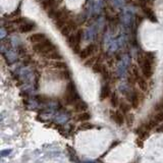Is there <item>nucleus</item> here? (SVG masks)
Segmentation results:
<instances>
[{"label":"nucleus","mask_w":163,"mask_h":163,"mask_svg":"<svg viewBox=\"0 0 163 163\" xmlns=\"http://www.w3.org/2000/svg\"><path fill=\"white\" fill-rule=\"evenodd\" d=\"M154 59L155 55L152 52H147L145 55H140L138 57V62L141 68V72L147 79L151 78L153 76V72H154V68H153Z\"/></svg>","instance_id":"1"},{"label":"nucleus","mask_w":163,"mask_h":163,"mask_svg":"<svg viewBox=\"0 0 163 163\" xmlns=\"http://www.w3.org/2000/svg\"><path fill=\"white\" fill-rule=\"evenodd\" d=\"M56 49H57L56 45L51 40L48 39V38L46 40L42 41V42L33 44V50L36 53L40 54V55H42L44 57H47L52 51Z\"/></svg>","instance_id":"2"},{"label":"nucleus","mask_w":163,"mask_h":163,"mask_svg":"<svg viewBox=\"0 0 163 163\" xmlns=\"http://www.w3.org/2000/svg\"><path fill=\"white\" fill-rule=\"evenodd\" d=\"M80 98L75 84L72 82H69L65 88L64 94H63V101L66 105H73Z\"/></svg>","instance_id":"3"},{"label":"nucleus","mask_w":163,"mask_h":163,"mask_svg":"<svg viewBox=\"0 0 163 163\" xmlns=\"http://www.w3.org/2000/svg\"><path fill=\"white\" fill-rule=\"evenodd\" d=\"M83 39V31L76 30L75 33H72L69 36L68 39V45L76 53L80 52V48H81V43Z\"/></svg>","instance_id":"4"},{"label":"nucleus","mask_w":163,"mask_h":163,"mask_svg":"<svg viewBox=\"0 0 163 163\" xmlns=\"http://www.w3.org/2000/svg\"><path fill=\"white\" fill-rule=\"evenodd\" d=\"M110 118L113 122H115L117 126H121L126 122V114L120 110H111Z\"/></svg>","instance_id":"5"},{"label":"nucleus","mask_w":163,"mask_h":163,"mask_svg":"<svg viewBox=\"0 0 163 163\" xmlns=\"http://www.w3.org/2000/svg\"><path fill=\"white\" fill-rule=\"evenodd\" d=\"M75 30H76V23L72 20H68L66 21V24L60 29V33H61L62 36L68 37L70 34L73 33Z\"/></svg>","instance_id":"6"},{"label":"nucleus","mask_w":163,"mask_h":163,"mask_svg":"<svg viewBox=\"0 0 163 163\" xmlns=\"http://www.w3.org/2000/svg\"><path fill=\"white\" fill-rule=\"evenodd\" d=\"M143 102V95L139 91H134L130 96V104L133 108L137 109Z\"/></svg>","instance_id":"7"},{"label":"nucleus","mask_w":163,"mask_h":163,"mask_svg":"<svg viewBox=\"0 0 163 163\" xmlns=\"http://www.w3.org/2000/svg\"><path fill=\"white\" fill-rule=\"evenodd\" d=\"M95 50H96V45H95V44H90V45H88L87 47H85L83 50L80 51V52H79V57L81 59L88 58V57L93 55Z\"/></svg>","instance_id":"8"},{"label":"nucleus","mask_w":163,"mask_h":163,"mask_svg":"<svg viewBox=\"0 0 163 163\" xmlns=\"http://www.w3.org/2000/svg\"><path fill=\"white\" fill-rule=\"evenodd\" d=\"M36 29V25H35L33 21H25L21 25H20L18 27V31L21 33H29V32H32Z\"/></svg>","instance_id":"9"},{"label":"nucleus","mask_w":163,"mask_h":163,"mask_svg":"<svg viewBox=\"0 0 163 163\" xmlns=\"http://www.w3.org/2000/svg\"><path fill=\"white\" fill-rule=\"evenodd\" d=\"M142 10L144 12V14L146 15V17L148 18L149 21H151L152 23H157V17H156V14L155 12L153 11V9H151L150 7H144V6H142Z\"/></svg>","instance_id":"10"},{"label":"nucleus","mask_w":163,"mask_h":163,"mask_svg":"<svg viewBox=\"0 0 163 163\" xmlns=\"http://www.w3.org/2000/svg\"><path fill=\"white\" fill-rule=\"evenodd\" d=\"M46 39H47V36L44 33H34L33 35H31L30 38H29V40L33 44L42 42V41L46 40Z\"/></svg>","instance_id":"11"},{"label":"nucleus","mask_w":163,"mask_h":163,"mask_svg":"<svg viewBox=\"0 0 163 163\" xmlns=\"http://www.w3.org/2000/svg\"><path fill=\"white\" fill-rule=\"evenodd\" d=\"M137 80V84L139 85L140 89L142 91H146L147 88H148V83H147V78L144 76L143 73H141V75L138 76V78L136 79Z\"/></svg>","instance_id":"12"},{"label":"nucleus","mask_w":163,"mask_h":163,"mask_svg":"<svg viewBox=\"0 0 163 163\" xmlns=\"http://www.w3.org/2000/svg\"><path fill=\"white\" fill-rule=\"evenodd\" d=\"M73 106H75V109L76 111H79V112L86 111V110H87V108H88V105L86 104V102L81 100V99H79V100L76 101L75 104H73Z\"/></svg>","instance_id":"13"},{"label":"nucleus","mask_w":163,"mask_h":163,"mask_svg":"<svg viewBox=\"0 0 163 163\" xmlns=\"http://www.w3.org/2000/svg\"><path fill=\"white\" fill-rule=\"evenodd\" d=\"M111 95V91H110V87L109 85H104L103 87L101 88V92H100V99L101 100H104V99L108 98Z\"/></svg>","instance_id":"14"},{"label":"nucleus","mask_w":163,"mask_h":163,"mask_svg":"<svg viewBox=\"0 0 163 163\" xmlns=\"http://www.w3.org/2000/svg\"><path fill=\"white\" fill-rule=\"evenodd\" d=\"M92 69H93V72L96 73H104L105 72V68L101 62H95L93 66H92Z\"/></svg>","instance_id":"15"},{"label":"nucleus","mask_w":163,"mask_h":163,"mask_svg":"<svg viewBox=\"0 0 163 163\" xmlns=\"http://www.w3.org/2000/svg\"><path fill=\"white\" fill-rule=\"evenodd\" d=\"M91 118V114L89 112H86V111H83V112H81L78 115V117H76V120L78 121H82V122H86V121L90 120Z\"/></svg>","instance_id":"16"},{"label":"nucleus","mask_w":163,"mask_h":163,"mask_svg":"<svg viewBox=\"0 0 163 163\" xmlns=\"http://www.w3.org/2000/svg\"><path fill=\"white\" fill-rule=\"evenodd\" d=\"M118 107H119V110L122 111L124 114L130 113V108H133L132 105H130V104H127V103H126V102H120V103H119V106H118Z\"/></svg>","instance_id":"17"},{"label":"nucleus","mask_w":163,"mask_h":163,"mask_svg":"<svg viewBox=\"0 0 163 163\" xmlns=\"http://www.w3.org/2000/svg\"><path fill=\"white\" fill-rule=\"evenodd\" d=\"M110 103H111V105H112L113 107H118V106H119L120 101H119V99H118V96L115 93L111 94V96H110Z\"/></svg>","instance_id":"18"},{"label":"nucleus","mask_w":163,"mask_h":163,"mask_svg":"<svg viewBox=\"0 0 163 163\" xmlns=\"http://www.w3.org/2000/svg\"><path fill=\"white\" fill-rule=\"evenodd\" d=\"M90 129H94V126L92 123H88L87 121L82 123L81 126H80V130H90Z\"/></svg>","instance_id":"19"},{"label":"nucleus","mask_w":163,"mask_h":163,"mask_svg":"<svg viewBox=\"0 0 163 163\" xmlns=\"http://www.w3.org/2000/svg\"><path fill=\"white\" fill-rule=\"evenodd\" d=\"M126 122H127L129 126H132L133 122H134V115L130 113H127L126 114Z\"/></svg>","instance_id":"20"},{"label":"nucleus","mask_w":163,"mask_h":163,"mask_svg":"<svg viewBox=\"0 0 163 163\" xmlns=\"http://www.w3.org/2000/svg\"><path fill=\"white\" fill-rule=\"evenodd\" d=\"M11 153V150H4V151L1 152V156L2 157H4L5 155H9Z\"/></svg>","instance_id":"21"}]
</instances>
